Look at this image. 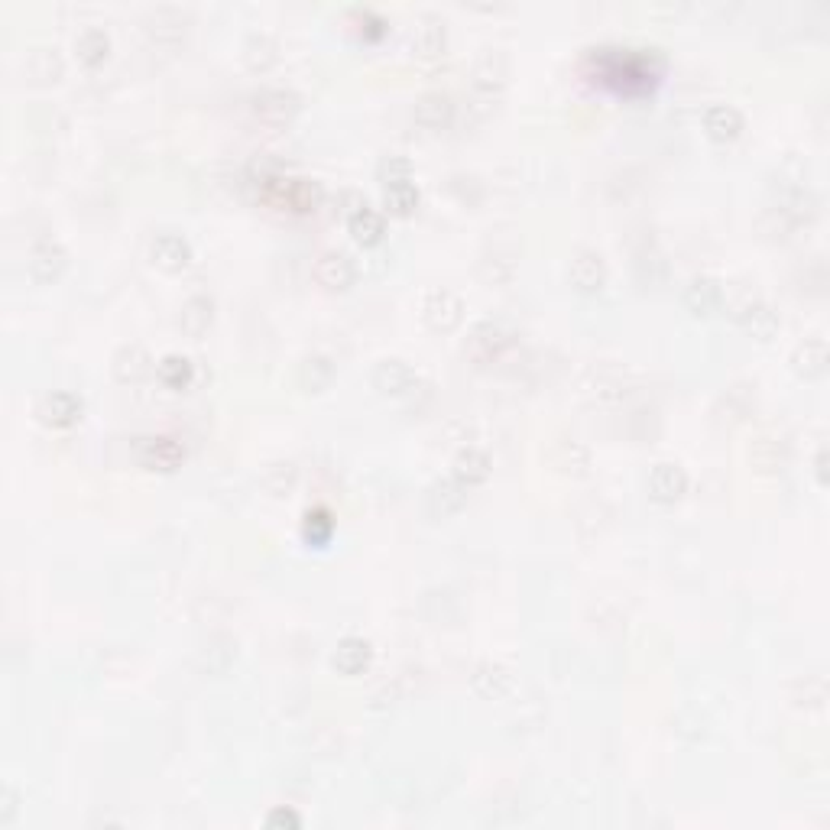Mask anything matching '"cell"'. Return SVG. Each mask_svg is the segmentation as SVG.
I'll return each mask as SVG.
<instances>
[{
	"label": "cell",
	"instance_id": "obj_25",
	"mask_svg": "<svg viewBox=\"0 0 830 830\" xmlns=\"http://www.w3.org/2000/svg\"><path fill=\"white\" fill-rule=\"evenodd\" d=\"M331 380H334V360H331V357H325V354H312V357L302 360V367H299V383H302V390L321 393V390H328Z\"/></svg>",
	"mask_w": 830,
	"mask_h": 830
},
{
	"label": "cell",
	"instance_id": "obj_9",
	"mask_svg": "<svg viewBox=\"0 0 830 830\" xmlns=\"http://www.w3.org/2000/svg\"><path fill=\"white\" fill-rule=\"evenodd\" d=\"M568 283L578 292H600L607 283V266L594 250H578L568 263Z\"/></svg>",
	"mask_w": 830,
	"mask_h": 830
},
{
	"label": "cell",
	"instance_id": "obj_3",
	"mask_svg": "<svg viewBox=\"0 0 830 830\" xmlns=\"http://www.w3.org/2000/svg\"><path fill=\"white\" fill-rule=\"evenodd\" d=\"M422 318L432 331H454L464 318V302L451 289H432L425 296Z\"/></svg>",
	"mask_w": 830,
	"mask_h": 830
},
{
	"label": "cell",
	"instance_id": "obj_35",
	"mask_svg": "<svg viewBox=\"0 0 830 830\" xmlns=\"http://www.w3.org/2000/svg\"><path fill=\"white\" fill-rule=\"evenodd\" d=\"M380 179H383V185H386V182H396V179H412L409 159H403V156L383 159V163H380Z\"/></svg>",
	"mask_w": 830,
	"mask_h": 830
},
{
	"label": "cell",
	"instance_id": "obj_2",
	"mask_svg": "<svg viewBox=\"0 0 830 830\" xmlns=\"http://www.w3.org/2000/svg\"><path fill=\"white\" fill-rule=\"evenodd\" d=\"M373 386H377L383 396L399 399V396H412L422 386V380H419V373L412 370V364H406V360L386 357V360H380L377 367H373Z\"/></svg>",
	"mask_w": 830,
	"mask_h": 830
},
{
	"label": "cell",
	"instance_id": "obj_10",
	"mask_svg": "<svg viewBox=\"0 0 830 830\" xmlns=\"http://www.w3.org/2000/svg\"><path fill=\"white\" fill-rule=\"evenodd\" d=\"M347 227H351L357 244H364V247H377L383 240V234H386L383 214L377 208H370L367 198H360V195H357L354 208H347Z\"/></svg>",
	"mask_w": 830,
	"mask_h": 830
},
{
	"label": "cell",
	"instance_id": "obj_11",
	"mask_svg": "<svg viewBox=\"0 0 830 830\" xmlns=\"http://www.w3.org/2000/svg\"><path fill=\"white\" fill-rule=\"evenodd\" d=\"M315 279L325 289H331V292H344V289L354 286L357 270H354V263H351L347 253L328 250V253H321L318 263H315Z\"/></svg>",
	"mask_w": 830,
	"mask_h": 830
},
{
	"label": "cell",
	"instance_id": "obj_5",
	"mask_svg": "<svg viewBox=\"0 0 830 830\" xmlns=\"http://www.w3.org/2000/svg\"><path fill=\"white\" fill-rule=\"evenodd\" d=\"M688 493V474L675 461H659L649 471V497L655 503H678Z\"/></svg>",
	"mask_w": 830,
	"mask_h": 830
},
{
	"label": "cell",
	"instance_id": "obj_20",
	"mask_svg": "<svg viewBox=\"0 0 830 830\" xmlns=\"http://www.w3.org/2000/svg\"><path fill=\"white\" fill-rule=\"evenodd\" d=\"M150 354H146V347L140 344H124L120 351L114 354V377L120 383H137L143 380L146 373H150Z\"/></svg>",
	"mask_w": 830,
	"mask_h": 830
},
{
	"label": "cell",
	"instance_id": "obj_32",
	"mask_svg": "<svg viewBox=\"0 0 830 830\" xmlns=\"http://www.w3.org/2000/svg\"><path fill=\"white\" fill-rule=\"evenodd\" d=\"M26 69L36 78V82H59L62 75V59L56 49H36L30 62H26Z\"/></svg>",
	"mask_w": 830,
	"mask_h": 830
},
{
	"label": "cell",
	"instance_id": "obj_34",
	"mask_svg": "<svg viewBox=\"0 0 830 830\" xmlns=\"http://www.w3.org/2000/svg\"><path fill=\"white\" fill-rule=\"evenodd\" d=\"M266 827L270 830H299L302 827V818H299V811H292V808H273L270 814H266Z\"/></svg>",
	"mask_w": 830,
	"mask_h": 830
},
{
	"label": "cell",
	"instance_id": "obj_6",
	"mask_svg": "<svg viewBox=\"0 0 830 830\" xmlns=\"http://www.w3.org/2000/svg\"><path fill=\"white\" fill-rule=\"evenodd\" d=\"M250 111L266 124H286L299 111V95H292L286 88H263L250 98Z\"/></svg>",
	"mask_w": 830,
	"mask_h": 830
},
{
	"label": "cell",
	"instance_id": "obj_30",
	"mask_svg": "<svg viewBox=\"0 0 830 830\" xmlns=\"http://www.w3.org/2000/svg\"><path fill=\"white\" fill-rule=\"evenodd\" d=\"M244 62L253 72H266L276 62V39L270 33H253L244 43Z\"/></svg>",
	"mask_w": 830,
	"mask_h": 830
},
{
	"label": "cell",
	"instance_id": "obj_16",
	"mask_svg": "<svg viewBox=\"0 0 830 830\" xmlns=\"http://www.w3.org/2000/svg\"><path fill=\"white\" fill-rule=\"evenodd\" d=\"M704 130L714 143H733L743 133V114L733 104H711L704 111Z\"/></svg>",
	"mask_w": 830,
	"mask_h": 830
},
{
	"label": "cell",
	"instance_id": "obj_22",
	"mask_svg": "<svg viewBox=\"0 0 830 830\" xmlns=\"http://www.w3.org/2000/svg\"><path fill=\"white\" fill-rule=\"evenodd\" d=\"M510 344V331L497 321H484V325H477L474 334H471V351L480 357V360H493L500 357L503 347Z\"/></svg>",
	"mask_w": 830,
	"mask_h": 830
},
{
	"label": "cell",
	"instance_id": "obj_4",
	"mask_svg": "<svg viewBox=\"0 0 830 830\" xmlns=\"http://www.w3.org/2000/svg\"><path fill=\"white\" fill-rule=\"evenodd\" d=\"M137 461L143 467H150V471H176V467L185 461V451L176 438H166V435H150V438H137Z\"/></svg>",
	"mask_w": 830,
	"mask_h": 830
},
{
	"label": "cell",
	"instance_id": "obj_18",
	"mask_svg": "<svg viewBox=\"0 0 830 830\" xmlns=\"http://www.w3.org/2000/svg\"><path fill=\"white\" fill-rule=\"evenodd\" d=\"M412 117H415V124L425 130H445L454 117V104L448 95H441V91H428V95L415 101Z\"/></svg>",
	"mask_w": 830,
	"mask_h": 830
},
{
	"label": "cell",
	"instance_id": "obj_33",
	"mask_svg": "<svg viewBox=\"0 0 830 830\" xmlns=\"http://www.w3.org/2000/svg\"><path fill=\"white\" fill-rule=\"evenodd\" d=\"M334 529L331 513L328 510H309L305 513V539L309 542H325Z\"/></svg>",
	"mask_w": 830,
	"mask_h": 830
},
{
	"label": "cell",
	"instance_id": "obj_29",
	"mask_svg": "<svg viewBox=\"0 0 830 830\" xmlns=\"http://www.w3.org/2000/svg\"><path fill=\"white\" fill-rule=\"evenodd\" d=\"M383 202L393 214H412L415 205H419V189H415L412 179H396V182H386L383 185Z\"/></svg>",
	"mask_w": 830,
	"mask_h": 830
},
{
	"label": "cell",
	"instance_id": "obj_31",
	"mask_svg": "<svg viewBox=\"0 0 830 830\" xmlns=\"http://www.w3.org/2000/svg\"><path fill=\"white\" fill-rule=\"evenodd\" d=\"M283 182V198L296 208V211H315L318 198H321V189L309 179H279Z\"/></svg>",
	"mask_w": 830,
	"mask_h": 830
},
{
	"label": "cell",
	"instance_id": "obj_19",
	"mask_svg": "<svg viewBox=\"0 0 830 830\" xmlns=\"http://www.w3.org/2000/svg\"><path fill=\"white\" fill-rule=\"evenodd\" d=\"M211 321H214V299L205 296V292H198V296L182 302L179 328L189 334V338H202V334L211 328Z\"/></svg>",
	"mask_w": 830,
	"mask_h": 830
},
{
	"label": "cell",
	"instance_id": "obj_17",
	"mask_svg": "<svg viewBox=\"0 0 830 830\" xmlns=\"http://www.w3.org/2000/svg\"><path fill=\"white\" fill-rule=\"evenodd\" d=\"M685 305H688V312L701 315V318L714 315L720 305H724V286L711 276H694L685 286Z\"/></svg>",
	"mask_w": 830,
	"mask_h": 830
},
{
	"label": "cell",
	"instance_id": "obj_15",
	"mask_svg": "<svg viewBox=\"0 0 830 830\" xmlns=\"http://www.w3.org/2000/svg\"><path fill=\"white\" fill-rule=\"evenodd\" d=\"M490 474V454L484 448H461L458 454H454V461H451V477L458 480V484H464L467 490L477 487V484H484Z\"/></svg>",
	"mask_w": 830,
	"mask_h": 830
},
{
	"label": "cell",
	"instance_id": "obj_21",
	"mask_svg": "<svg viewBox=\"0 0 830 830\" xmlns=\"http://www.w3.org/2000/svg\"><path fill=\"white\" fill-rule=\"evenodd\" d=\"M464 500H467V487L458 484L454 477L438 480V484H432V490H428V510L438 513V516L458 513L464 506Z\"/></svg>",
	"mask_w": 830,
	"mask_h": 830
},
{
	"label": "cell",
	"instance_id": "obj_12",
	"mask_svg": "<svg viewBox=\"0 0 830 830\" xmlns=\"http://www.w3.org/2000/svg\"><path fill=\"white\" fill-rule=\"evenodd\" d=\"M150 257H153V263L159 266V270L179 273L192 263V247L182 234H159L150 244Z\"/></svg>",
	"mask_w": 830,
	"mask_h": 830
},
{
	"label": "cell",
	"instance_id": "obj_13",
	"mask_svg": "<svg viewBox=\"0 0 830 830\" xmlns=\"http://www.w3.org/2000/svg\"><path fill=\"white\" fill-rule=\"evenodd\" d=\"M736 321L759 341H769L772 334L779 331V312L762 299H746L740 309H736Z\"/></svg>",
	"mask_w": 830,
	"mask_h": 830
},
{
	"label": "cell",
	"instance_id": "obj_27",
	"mask_svg": "<svg viewBox=\"0 0 830 830\" xmlns=\"http://www.w3.org/2000/svg\"><path fill=\"white\" fill-rule=\"evenodd\" d=\"M75 52H78V59H82L85 65H101L107 59V52H111V39H107L104 30H98V26H88V30L78 33L75 39Z\"/></svg>",
	"mask_w": 830,
	"mask_h": 830
},
{
	"label": "cell",
	"instance_id": "obj_7",
	"mask_svg": "<svg viewBox=\"0 0 830 830\" xmlns=\"http://www.w3.org/2000/svg\"><path fill=\"white\" fill-rule=\"evenodd\" d=\"M471 685H474V691L480 694V698L500 701V698H506V694H513L516 675H513V668L503 665V662H480L474 668V675H471Z\"/></svg>",
	"mask_w": 830,
	"mask_h": 830
},
{
	"label": "cell",
	"instance_id": "obj_14",
	"mask_svg": "<svg viewBox=\"0 0 830 830\" xmlns=\"http://www.w3.org/2000/svg\"><path fill=\"white\" fill-rule=\"evenodd\" d=\"M373 662V646L364 636H344L338 642V649L331 655V665L338 668L341 675H360L367 672Z\"/></svg>",
	"mask_w": 830,
	"mask_h": 830
},
{
	"label": "cell",
	"instance_id": "obj_28",
	"mask_svg": "<svg viewBox=\"0 0 830 830\" xmlns=\"http://www.w3.org/2000/svg\"><path fill=\"white\" fill-rule=\"evenodd\" d=\"M503 78H506V62L500 52H487L484 59L477 62L474 69V88L484 91V95H493V91L503 88Z\"/></svg>",
	"mask_w": 830,
	"mask_h": 830
},
{
	"label": "cell",
	"instance_id": "obj_1",
	"mask_svg": "<svg viewBox=\"0 0 830 830\" xmlns=\"http://www.w3.org/2000/svg\"><path fill=\"white\" fill-rule=\"evenodd\" d=\"M65 266H69V253H65V247L52 237L36 240L30 253H26V270H30L36 283H56V279L65 273Z\"/></svg>",
	"mask_w": 830,
	"mask_h": 830
},
{
	"label": "cell",
	"instance_id": "obj_24",
	"mask_svg": "<svg viewBox=\"0 0 830 830\" xmlns=\"http://www.w3.org/2000/svg\"><path fill=\"white\" fill-rule=\"evenodd\" d=\"M156 377L169 390H189L192 380H195V367L189 357L182 354H166L163 360L156 364Z\"/></svg>",
	"mask_w": 830,
	"mask_h": 830
},
{
	"label": "cell",
	"instance_id": "obj_26",
	"mask_svg": "<svg viewBox=\"0 0 830 830\" xmlns=\"http://www.w3.org/2000/svg\"><path fill=\"white\" fill-rule=\"evenodd\" d=\"M792 364H795V370H798L805 380H818V377H824V370H827V344H824L821 338L805 341V344H801L798 351H795Z\"/></svg>",
	"mask_w": 830,
	"mask_h": 830
},
{
	"label": "cell",
	"instance_id": "obj_36",
	"mask_svg": "<svg viewBox=\"0 0 830 830\" xmlns=\"http://www.w3.org/2000/svg\"><path fill=\"white\" fill-rule=\"evenodd\" d=\"M13 814H17V798H13V792L7 788V792H4V805H0V824L7 827L13 821Z\"/></svg>",
	"mask_w": 830,
	"mask_h": 830
},
{
	"label": "cell",
	"instance_id": "obj_23",
	"mask_svg": "<svg viewBox=\"0 0 830 830\" xmlns=\"http://www.w3.org/2000/svg\"><path fill=\"white\" fill-rule=\"evenodd\" d=\"M412 49L419 56H438L445 49V23L438 17H419L412 26Z\"/></svg>",
	"mask_w": 830,
	"mask_h": 830
},
{
	"label": "cell",
	"instance_id": "obj_8",
	"mask_svg": "<svg viewBox=\"0 0 830 830\" xmlns=\"http://www.w3.org/2000/svg\"><path fill=\"white\" fill-rule=\"evenodd\" d=\"M82 409H85V403H82V396H78V393L56 390V393L43 396V403H39L36 415L46 425H52V428H69V425H75L78 419H82Z\"/></svg>",
	"mask_w": 830,
	"mask_h": 830
}]
</instances>
